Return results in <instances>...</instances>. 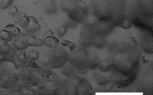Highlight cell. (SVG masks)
I'll return each instance as SVG.
<instances>
[{
	"mask_svg": "<svg viewBox=\"0 0 153 95\" xmlns=\"http://www.w3.org/2000/svg\"><path fill=\"white\" fill-rule=\"evenodd\" d=\"M13 0H0V9H6L11 6Z\"/></svg>",
	"mask_w": 153,
	"mask_h": 95,
	"instance_id": "obj_16",
	"label": "cell"
},
{
	"mask_svg": "<svg viewBox=\"0 0 153 95\" xmlns=\"http://www.w3.org/2000/svg\"><path fill=\"white\" fill-rule=\"evenodd\" d=\"M35 73H36L35 71L29 69L28 66H25V68H22V69H19V72L16 74H18V77L20 80L24 81V82H26L28 84V82L31 80L33 76L35 75Z\"/></svg>",
	"mask_w": 153,
	"mask_h": 95,
	"instance_id": "obj_8",
	"label": "cell"
},
{
	"mask_svg": "<svg viewBox=\"0 0 153 95\" xmlns=\"http://www.w3.org/2000/svg\"><path fill=\"white\" fill-rule=\"evenodd\" d=\"M28 22H29V17H28L26 13L22 12V13H19L16 18V23L19 25L20 27L25 28L28 25Z\"/></svg>",
	"mask_w": 153,
	"mask_h": 95,
	"instance_id": "obj_12",
	"label": "cell"
},
{
	"mask_svg": "<svg viewBox=\"0 0 153 95\" xmlns=\"http://www.w3.org/2000/svg\"><path fill=\"white\" fill-rule=\"evenodd\" d=\"M13 35L8 29L5 28V29L0 31V40L5 41V42H9V41L13 40Z\"/></svg>",
	"mask_w": 153,
	"mask_h": 95,
	"instance_id": "obj_13",
	"label": "cell"
},
{
	"mask_svg": "<svg viewBox=\"0 0 153 95\" xmlns=\"http://www.w3.org/2000/svg\"><path fill=\"white\" fill-rule=\"evenodd\" d=\"M13 47L11 46V44L9 42H5V41L0 40V55L4 56V55H7L9 53L13 51Z\"/></svg>",
	"mask_w": 153,
	"mask_h": 95,
	"instance_id": "obj_10",
	"label": "cell"
},
{
	"mask_svg": "<svg viewBox=\"0 0 153 95\" xmlns=\"http://www.w3.org/2000/svg\"><path fill=\"white\" fill-rule=\"evenodd\" d=\"M18 80V74L15 73V72L5 73L0 79V88H2V89H10Z\"/></svg>",
	"mask_w": 153,
	"mask_h": 95,
	"instance_id": "obj_4",
	"label": "cell"
},
{
	"mask_svg": "<svg viewBox=\"0 0 153 95\" xmlns=\"http://www.w3.org/2000/svg\"><path fill=\"white\" fill-rule=\"evenodd\" d=\"M2 62H3V56H2V55H0V64H1Z\"/></svg>",
	"mask_w": 153,
	"mask_h": 95,
	"instance_id": "obj_23",
	"label": "cell"
},
{
	"mask_svg": "<svg viewBox=\"0 0 153 95\" xmlns=\"http://www.w3.org/2000/svg\"><path fill=\"white\" fill-rule=\"evenodd\" d=\"M40 29V25L37 22V20L33 17H29V22H28V25L24 28V32H26L29 35H33L35 32H37Z\"/></svg>",
	"mask_w": 153,
	"mask_h": 95,
	"instance_id": "obj_9",
	"label": "cell"
},
{
	"mask_svg": "<svg viewBox=\"0 0 153 95\" xmlns=\"http://www.w3.org/2000/svg\"><path fill=\"white\" fill-rule=\"evenodd\" d=\"M13 64L16 69H20L28 66L27 53L25 52V50H16Z\"/></svg>",
	"mask_w": 153,
	"mask_h": 95,
	"instance_id": "obj_6",
	"label": "cell"
},
{
	"mask_svg": "<svg viewBox=\"0 0 153 95\" xmlns=\"http://www.w3.org/2000/svg\"><path fill=\"white\" fill-rule=\"evenodd\" d=\"M62 10L67 12L70 20L75 23H81L88 15V9L82 3L77 0H62Z\"/></svg>",
	"mask_w": 153,
	"mask_h": 95,
	"instance_id": "obj_3",
	"label": "cell"
},
{
	"mask_svg": "<svg viewBox=\"0 0 153 95\" xmlns=\"http://www.w3.org/2000/svg\"><path fill=\"white\" fill-rule=\"evenodd\" d=\"M8 13L10 15H16V13H18V8H16V6H9Z\"/></svg>",
	"mask_w": 153,
	"mask_h": 95,
	"instance_id": "obj_21",
	"label": "cell"
},
{
	"mask_svg": "<svg viewBox=\"0 0 153 95\" xmlns=\"http://www.w3.org/2000/svg\"><path fill=\"white\" fill-rule=\"evenodd\" d=\"M68 61L77 69H94L98 66L96 57H91L88 50L82 47H75L68 54Z\"/></svg>",
	"mask_w": 153,
	"mask_h": 95,
	"instance_id": "obj_1",
	"label": "cell"
},
{
	"mask_svg": "<svg viewBox=\"0 0 153 95\" xmlns=\"http://www.w3.org/2000/svg\"><path fill=\"white\" fill-rule=\"evenodd\" d=\"M74 66H72V64H70V66H63V74L64 75H70V74H73L74 73Z\"/></svg>",
	"mask_w": 153,
	"mask_h": 95,
	"instance_id": "obj_17",
	"label": "cell"
},
{
	"mask_svg": "<svg viewBox=\"0 0 153 95\" xmlns=\"http://www.w3.org/2000/svg\"><path fill=\"white\" fill-rule=\"evenodd\" d=\"M69 52L62 44L51 48L45 54V58L43 59L44 66H48L51 69H62L68 61Z\"/></svg>",
	"mask_w": 153,
	"mask_h": 95,
	"instance_id": "obj_2",
	"label": "cell"
},
{
	"mask_svg": "<svg viewBox=\"0 0 153 95\" xmlns=\"http://www.w3.org/2000/svg\"><path fill=\"white\" fill-rule=\"evenodd\" d=\"M61 44H62V45L64 46V47L67 48V49H69L70 51H71V50H73L75 47H76L74 43H71V42H69V41H67V40L62 41V42H61Z\"/></svg>",
	"mask_w": 153,
	"mask_h": 95,
	"instance_id": "obj_19",
	"label": "cell"
},
{
	"mask_svg": "<svg viewBox=\"0 0 153 95\" xmlns=\"http://www.w3.org/2000/svg\"><path fill=\"white\" fill-rule=\"evenodd\" d=\"M56 32H58V36L59 37H63L64 35L66 34V32H67V28H66V26H60L58 28V30H56Z\"/></svg>",
	"mask_w": 153,
	"mask_h": 95,
	"instance_id": "obj_20",
	"label": "cell"
},
{
	"mask_svg": "<svg viewBox=\"0 0 153 95\" xmlns=\"http://www.w3.org/2000/svg\"><path fill=\"white\" fill-rule=\"evenodd\" d=\"M98 66H99V69H100L102 72H106V71H108V69H110V68L112 66V64L109 61L105 59V61H102L99 62Z\"/></svg>",
	"mask_w": 153,
	"mask_h": 95,
	"instance_id": "obj_15",
	"label": "cell"
},
{
	"mask_svg": "<svg viewBox=\"0 0 153 95\" xmlns=\"http://www.w3.org/2000/svg\"><path fill=\"white\" fill-rule=\"evenodd\" d=\"M10 44L13 47V49L16 50H25L30 46L27 37L22 36V35H18V36L13 37Z\"/></svg>",
	"mask_w": 153,
	"mask_h": 95,
	"instance_id": "obj_7",
	"label": "cell"
},
{
	"mask_svg": "<svg viewBox=\"0 0 153 95\" xmlns=\"http://www.w3.org/2000/svg\"><path fill=\"white\" fill-rule=\"evenodd\" d=\"M27 58H28V64L33 61H37L39 58V52L37 50H33V51L27 53Z\"/></svg>",
	"mask_w": 153,
	"mask_h": 95,
	"instance_id": "obj_14",
	"label": "cell"
},
{
	"mask_svg": "<svg viewBox=\"0 0 153 95\" xmlns=\"http://www.w3.org/2000/svg\"><path fill=\"white\" fill-rule=\"evenodd\" d=\"M6 29H8L9 31H10L11 33H13V37H15V36H18V35H20V34H21L20 30H19L18 28H16V27H15V25H13V24L8 25V26L6 27Z\"/></svg>",
	"mask_w": 153,
	"mask_h": 95,
	"instance_id": "obj_18",
	"label": "cell"
},
{
	"mask_svg": "<svg viewBox=\"0 0 153 95\" xmlns=\"http://www.w3.org/2000/svg\"><path fill=\"white\" fill-rule=\"evenodd\" d=\"M43 42L49 48H53V47H56V46H58L59 44H60V41H59V39L56 38V37L53 36V35L48 36L45 39H43Z\"/></svg>",
	"mask_w": 153,
	"mask_h": 95,
	"instance_id": "obj_11",
	"label": "cell"
},
{
	"mask_svg": "<svg viewBox=\"0 0 153 95\" xmlns=\"http://www.w3.org/2000/svg\"><path fill=\"white\" fill-rule=\"evenodd\" d=\"M72 90H74L73 93H76V94H88L91 90V87L89 86V84L86 80L76 79L75 83L73 84Z\"/></svg>",
	"mask_w": 153,
	"mask_h": 95,
	"instance_id": "obj_5",
	"label": "cell"
},
{
	"mask_svg": "<svg viewBox=\"0 0 153 95\" xmlns=\"http://www.w3.org/2000/svg\"><path fill=\"white\" fill-rule=\"evenodd\" d=\"M5 73H6V72H5V69H4L3 68H2L1 66H0V79H1V77H2V76H3Z\"/></svg>",
	"mask_w": 153,
	"mask_h": 95,
	"instance_id": "obj_22",
	"label": "cell"
}]
</instances>
